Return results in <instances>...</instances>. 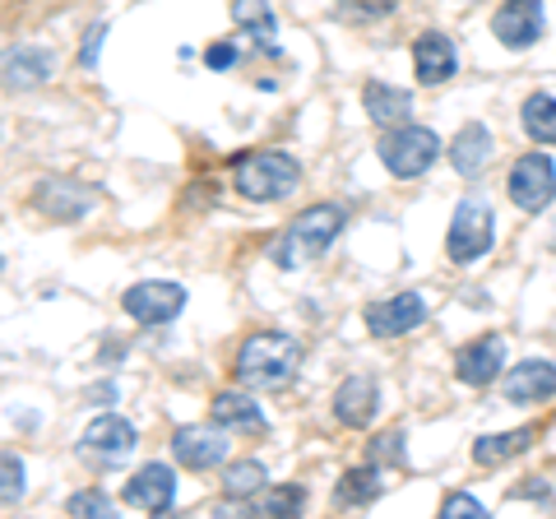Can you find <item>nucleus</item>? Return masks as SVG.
<instances>
[{"instance_id":"nucleus-19","label":"nucleus","mask_w":556,"mask_h":519,"mask_svg":"<svg viewBox=\"0 0 556 519\" xmlns=\"http://www.w3.org/2000/svg\"><path fill=\"white\" fill-rule=\"evenodd\" d=\"M56 71V56L47 47H14L5 56V84L10 89H38Z\"/></svg>"},{"instance_id":"nucleus-16","label":"nucleus","mask_w":556,"mask_h":519,"mask_svg":"<svg viewBox=\"0 0 556 519\" xmlns=\"http://www.w3.org/2000/svg\"><path fill=\"white\" fill-rule=\"evenodd\" d=\"M506 400L510 404H538V400H552L556 394V367L552 362H519V367H510L506 376Z\"/></svg>"},{"instance_id":"nucleus-22","label":"nucleus","mask_w":556,"mask_h":519,"mask_svg":"<svg viewBox=\"0 0 556 519\" xmlns=\"http://www.w3.org/2000/svg\"><path fill=\"white\" fill-rule=\"evenodd\" d=\"M232 20L241 24V33H251L260 51H269V56H278V42H274L278 20H274V10L265 5V0H232Z\"/></svg>"},{"instance_id":"nucleus-10","label":"nucleus","mask_w":556,"mask_h":519,"mask_svg":"<svg viewBox=\"0 0 556 519\" xmlns=\"http://www.w3.org/2000/svg\"><path fill=\"white\" fill-rule=\"evenodd\" d=\"M177 501V473L167 464H144L135 478H126V506L144 515H167Z\"/></svg>"},{"instance_id":"nucleus-26","label":"nucleus","mask_w":556,"mask_h":519,"mask_svg":"<svg viewBox=\"0 0 556 519\" xmlns=\"http://www.w3.org/2000/svg\"><path fill=\"white\" fill-rule=\"evenodd\" d=\"M306 492L302 488H278V492H260L251 501H241L247 515H302Z\"/></svg>"},{"instance_id":"nucleus-12","label":"nucleus","mask_w":556,"mask_h":519,"mask_svg":"<svg viewBox=\"0 0 556 519\" xmlns=\"http://www.w3.org/2000/svg\"><path fill=\"white\" fill-rule=\"evenodd\" d=\"M33 204H38L42 214L61 218V223H75V218L89 214L93 190L79 186V181H70V177H47V181H38V190H33Z\"/></svg>"},{"instance_id":"nucleus-23","label":"nucleus","mask_w":556,"mask_h":519,"mask_svg":"<svg viewBox=\"0 0 556 519\" xmlns=\"http://www.w3.org/2000/svg\"><path fill=\"white\" fill-rule=\"evenodd\" d=\"M386 469L371 459L367 469H348L343 482H339V501L343 506H371V501H380V492H386Z\"/></svg>"},{"instance_id":"nucleus-17","label":"nucleus","mask_w":556,"mask_h":519,"mask_svg":"<svg viewBox=\"0 0 556 519\" xmlns=\"http://www.w3.org/2000/svg\"><path fill=\"white\" fill-rule=\"evenodd\" d=\"M413 61H417V79L422 84H445L459 71L455 47H450L445 33H422V38L413 42Z\"/></svg>"},{"instance_id":"nucleus-2","label":"nucleus","mask_w":556,"mask_h":519,"mask_svg":"<svg viewBox=\"0 0 556 519\" xmlns=\"http://www.w3.org/2000/svg\"><path fill=\"white\" fill-rule=\"evenodd\" d=\"M343 232V210L339 204H316L288 223V232L274 241V265L278 269H298L306 260H316L329 251V241Z\"/></svg>"},{"instance_id":"nucleus-14","label":"nucleus","mask_w":556,"mask_h":519,"mask_svg":"<svg viewBox=\"0 0 556 519\" xmlns=\"http://www.w3.org/2000/svg\"><path fill=\"white\" fill-rule=\"evenodd\" d=\"M139 445L135 427L126 418H98L89 431H84V455L98 464H121Z\"/></svg>"},{"instance_id":"nucleus-21","label":"nucleus","mask_w":556,"mask_h":519,"mask_svg":"<svg viewBox=\"0 0 556 519\" xmlns=\"http://www.w3.org/2000/svg\"><path fill=\"white\" fill-rule=\"evenodd\" d=\"M486 159H492V135H486V126H478V121H468V126L455 135L450 163H455L459 177H478Z\"/></svg>"},{"instance_id":"nucleus-32","label":"nucleus","mask_w":556,"mask_h":519,"mask_svg":"<svg viewBox=\"0 0 556 519\" xmlns=\"http://www.w3.org/2000/svg\"><path fill=\"white\" fill-rule=\"evenodd\" d=\"M20 496H24V464L14 459V455H5V488H0V501L14 506Z\"/></svg>"},{"instance_id":"nucleus-8","label":"nucleus","mask_w":556,"mask_h":519,"mask_svg":"<svg viewBox=\"0 0 556 519\" xmlns=\"http://www.w3.org/2000/svg\"><path fill=\"white\" fill-rule=\"evenodd\" d=\"M427 320V298L422 292H394L390 302H371L367 306V330L376 339H399L417 330V325Z\"/></svg>"},{"instance_id":"nucleus-24","label":"nucleus","mask_w":556,"mask_h":519,"mask_svg":"<svg viewBox=\"0 0 556 519\" xmlns=\"http://www.w3.org/2000/svg\"><path fill=\"white\" fill-rule=\"evenodd\" d=\"M529 445H533V427L501 431V436H478L473 459L482 464V469H492V464H506V459H515V455H525Z\"/></svg>"},{"instance_id":"nucleus-13","label":"nucleus","mask_w":556,"mask_h":519,"mask_svg":"<svg viewBox=\"0 0 556 519\" xmlns=\"http://www.w3.org/2000/svg\"><path fill=\"white\" fill-rule=\"evenodd\" d=\"M506 367V339L501 334H482L478 343H468V349L455 357V376L464 385H492Z\"/></svg>"},{"instance_id":"nucleus-25","label":"nucleus","mask_w":556,"mask_h":519,"mask_svg":"<svg viewBox=\"0 0 556 519\" xmlns=\"http://www.w3.org/2000/svg\"><path fill=\"white\" fill-rule=\"evenodd\" d=\"M519 121H525V135L533 144H556V98H547V93L525 98Z\"/></svg>"},{"instance_id":"nucleus-3","label":"nucleus","mask_w":556,"mask_h":519,"mask_svg":"<svg viewBox=\"0 0 556 519\" xmlns=\"http://www.w3.org/2000/svg\"><path fill=\"white\" fill-rule=\"evenodd\" d=\"M232 186L241 200H255V204H269V200H288L292 190L302 186V167L288 159V153H247V159H237L232 167Z\"/></svg>"},{"instance_id":"nucleus-7","label":"nucleus","mask_w":556,"mask_h":519,"mask_svg":"<svg viewBox=\"0 0 556 519\" xmlns=\"http://www.w3.org/2000/svg\"><path fill=\"white\" fill-rule=\"evenodd\" d=\"M228 427H177V436H172V455H177L186 469H218L223 459H228Z\"/></svg>"},{"instance_id":"nucleus-11","label":"nucleus","mask_w":556,"mask_h":519,"mask_svg":"<svg viewBox=\"0 0 556 519\" xmlns=\"http://www.w3.org/2000/svg\"><path fill=\"white\" fill-rule=\"evenodd\" d=\"M492 33H496V42L510 51L533 47L543 38V5H538V0H506L492 20Z\"/></svg>"},{"instance_id":"nucleus-6","label":"nucleus","mask_w":556,"mask_h":519,"mask_svg":"<svg viewBox=\"0 0 556 519\" xmlns=\"http://www.w3.org/2000/svg\"><path fill=\"white\" fill-rule=\"evenodd\" d=\"M510 200L525 214H543L556 200V167L547 153H525V159L510 167Z\"/></svg>"},{"instance_id":"nucleus-20","label":"nucleus","mask_w":556,"mask_h":519,"mask_svg":"<svg viewBox=\"0 0 556 519\" xmlns=\"http://www.w3.org/2000/svg\"><path fill=\"white\" fill-rule=\"evenodd\" d=\"M214 422L228 427V431H247V436H265V431H269L265 413H260L247 394H237V390L214 394Z\"/></svg>"},{"instance_id":"nucleus-34","label":"nucleus","mask_w":556,"mask_h":519,"mask_svg":"<svg viewBox=\"0 0 556 519\" xmlns=\"http://www.w3.org/2000/svg\"><path fill=\"white\" fill-rule=\"evenodd\" d=\"M208 71H228V65L237 61V47H228V42H218V47H208Z\"/></svg>"},{"instance_id":"nucleus-27","label":"nucleus","mask_w":556,"mask_h":519,"mask_svg":"<svg viewBox=\"0 0 556 519\" xmlns=\"http://www.w3.org/2000/svg\"><path fill=\"white\" fill-rule=\"evenodd\" d=\"M265 492V469H260L255 459H247V464H232L228 469V478H223V496H241V501H251V496H260Z\"/></svg>"},{"instance_id":"nucleus-28","label":"nucleus","mask_w":556,"mask_h":519,"mask_svg":"<svg viewBox=\"0 0 556 519\" xmlns=\"http://www.w3.org/2000/svg\"><path fill=\"white\" fill-rule=\"evenodd\" d=\"M65 515H102V519H108L112 515V501H108V492L89 488V492H75V496L65 501Z\"/></svg>"},{"instance_id":"nucleus-15","label":"nucleus","mask_w":556,"mask_h":519,"mask_svg":"<svg viewBox=\"0 0 556 519\" xmlns=\"http://www.w3.org/2000/svg\"><path fill=\"white\" fill-rule=\"evenodd\" d=\"M376 404H380V390H376V380L371 376H348L339 394H334V418L343 427H367L376 418Z\"/></svg>"},{"instance_id":"nucleus-5","label":"nucleus","mask_w":556,"mask_h":519,"mask_svg":"<svg viewBox=\"0 0 556 519\" xmlns=\"http://www.w3.org/2000/svg\"><path fill=\"white\" fill-rule=\"evenodd\" d=\"M492 237H496V218L482 200H464L455 210V223H450V237H445V251L455 265H473L492 251Z\"/></svg>"},{"instance_id":"nucleus-18","label":"nucleus","mask_w":556,"mask_h":519,"mask_svg":"<svg viewBox=\"0 0 556 519\" xmlns=\"http://www.w3.org/2000/svg\"><path fill=\"white\" fill-rule=\"evenodd\" d=\"M362 107H367V116L376 121V126H408V116H413V98L404 89H390V84H380L371 79L367 89H362Z\"/></svg>"},{"instance_id":"nucleus-31","label":"nucleus","mask_w":556,"mask_h":519,"mask_svg":"<svg viewBox=\"0 0 556 519\" xmlns=\"http://www.w3.org/2000/svg\"><path fill=\"white\" fill-rule=\"evenodd\" d=\"M394 0H348V5H339L343 20H376V14H390Z\"/></svg>"},{"instance_id":"nucleus-33","label":"nucleus","mask_w":556,"mask_h":519,"mask_svg":"<svg viewBox=\"0 0 556 519\" xmlns=\"http://www.w3.org/2000/svg\"><path fill=\"white\" fill-rule=\"evenodd\" d=\"M102 33H108L102 24H93L89 33H84V47H79V65H84V71H93V65H98V51H102Z\"/></svg>"},{"instance_id":"nucleus-4","label":"nucleus","mask_w":556,"mask_h":519,"mask_svg":"<svg viewBox=\"0 0 556 519\" xmlns=\"http://www.w3.org/2000/svg\"><path fill=\"white\" fill-rule=\"evenodd\" d=\"M441 153V140L431 135L427 126H394L386 135V144H380V163H386L394 177H422V172L437 163Z\"/></svg>"},{"instance_id":"nucleus-30","label":"nucleus","mask_w":556,"mask_h":519,"mask_svg":"<svg viewBox=\"0 0 556 519\" xmlns=\"http://www.w3.org/2000/svg\"><path fill=\"white\" fill-rule=\"evenodd\" d=\"M441 515H445V519H464V515H468V519H482L486 510H482V501L464 496V492H450V496H445V506H441Z\"/></svg>"},{"instance_id":"nucleus-1","label":"nucleus","mask_w":556,"mask_h":519,"mask_svg":"<svg viewBox=\"0 0 556 519\" xmlns=\"http://www.w3.org/2000/svg\"><path fill=\"white\" fill-rule=\"evenodd\" d=\"M298 362H302L298 339L260 330L241 343L232 376H237V385H247V390H283L288 380L298 376Z\"/></svg>"},{"instance_id":"nucleus-29","label":"nucleus","mask_w":556,"mask_h":519,"mask_svg":"<svg viewBox=\"0 0 556 519\" xmlns=\"http://www.w3.org/2000/svg\"><path fill=\"white\" fill-rule=\"evenodd\" d=\"M371 459L376 464H404V431H386L371 441Z\"/></svg>"},{"instance_id":"nucleus-9","label":"nucleus","mask_w":556,"mask_h":519,"mask_svg":"<svg viewBox=\"0 0 556 519\" xmlns=\"http://www.w3.org/2000/svg\"><path fill=\"white\" fill-rule=\"evenodd\" d=\"M121 306H126V316L139 325H167L186 306V292H181V283H135L126 298H121Z\"/></svg>"}]
</instances>
